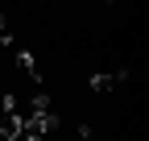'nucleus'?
<instances>
[{
    "label": "nucleus",
    "instance_id": "f03ea898",
    "mask_svg": "<svg viewBox=\"0 0 149 141\" xmlns=\"http://www.w3.org/2000/svg\"><path fill=\"white\" fill-rule=\"evenodd\" d=\"M0 137H21V116H17L13 108L0 112Z\"/></svg>",
    "mask_w": 149,
    "mask_h": 141
},
{
    "label": "nucleus",
    "instance_id": "7ed1b4c3",
    "mask_svg": "<svg viewBox=\"0 0 149 141\" xmlns=\"http://www.w3.org/2000/svg\"><path fill=\"white\" fill-rule=\"evenodd\" d=\"M17 66H21L25 75L33 79V83H42V66H37V58L29 54V50H21V54H17Z\"/></svg>",
    "mask_w": 149,
    "mask_h": 141
},
{
    "label": "nucleus",
    "instance_id": "f257e3e1",
    "mask_svg": "<svg viewBox=\"0 0 149 141\" xmlns=\"http://www.w3.org/2000/svg\"><path fill=\"white\" fill-rule=\"evenodd\" d=\"M124 79H128L124 70H120V75H91V91H100V96H108L112 87H120Z\"/></svg>",
    "mask_w": 149,
    "mask_h": 141
},
{
    "label": "nucleus",
    "instance_id": "20e7f679",
    "mask_svg": "<svg viewBox=\"0 0 149 141\" xmlns=\"http://www.w3.org/2000/svg\"><path fill=\"white\" fill-rule=\"evenodd\" d=\"M0 42H4V46H13V29H8V21H4V17H0Z\"/></svg>",
    "mask_w": 149,
    "mask_h": 141
}]
</instances>
